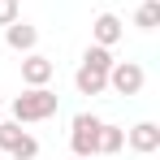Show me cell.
<instances>
[{
	"label": "cell",
	"mask_w": 160,
	"mask_h": 160,
	"mask_svg": "<svg viewBox=\"0 0 160 160\" xmlns=\"http://www.w3.org/2000/svg\"><path fill=\"white\" fill-rule=\"evenodd\" d=\"M91 35H95V43H100V48H112V43L126 35V26H121V18H117V13H100V18L91 22Z\"/></svg>",
	"instance_id": "9c48e42d"
},
{
	"label": "cell",
	"mask_w": 160,
	"mask_h": 160,
	"mask_svg": "<svg viewBox=\"0 0 160 160\" xmlns=\"http://www.w3.org/2000/svg\"><path fill=\"white\" fill-rule=\"evenodd\" d=\"M126 143H130L138 156H152V152L160 147V126H156V121H138V126L126 134Z\"/></svg>",
	"instance_id": "ba28073f"
},
{
	"label": "cell",
	"mask_w": 160,
	"mask_h": 160,
	"mask_svg": "<svg viewBox=\"0 0 160 160\" xmlns=\"http://www.w3.org/2000/svg\"><path fill=\"white\" fill-rule=\"evenodd\" d=\"M95 143H100V117L95 112H78L74 126H69V147L78 160H91L95 156Z\"/></svg>",
	"instance_id": "3957f363"
},
{
	"label": "cell",
	"mask_w": 160,
	"mask_h": 160,
	"mask_svg": "<svg viewBox=\"0 0 160 160\" xmlns=\"http://www.w3.org/2000/svg\"><path fill=\"white\" fill-rule=\"evenodd\" d=\"M0 117H4V104H0Z\"/></svg>",
	"instance_id": "4fadbf2b"
},
{
	"label": "cell",
	"mask_w": 160,
	"mask_h": 160,
	"mask_svg": "<svg viewBox=\"0 0 160 160\" xmlns=\"http://www.w3.org/2000/svg\"><path fill=\"white\" fill-rule=\"evenodd\" d=\"M108 69H112V52L100 48V43H91V48L82 52V65H78V74H74V87H78L82 95H100L108 87Z\"/></svg>",
	"instance_id": "6da1fadb"
},
{
	"label": "cell",
	"mask_w": 160,
	"mask_h": 160,
	"mask_svg": "<svg viewBox=\"0 0 160 160\" xmlns=\"http://www.w3.org/2000/svg\"><path fill=\"white\" fill-rule=\"evenodd\" d=\"M4 43H9L13 52H35L39 30L30 26V22H22V18H18V22H9V26H4Z\"/></svg>",
	"instance_id": "52a82bcc"
},
{
	"label": "cell",
	"mask_w": 160,
	"mask_h": 160,
	"mask_svg": "<svg viewBox=\"0 0 160 160\" xmlns=\"http://www.w3.org/2000/svg\"><path fill=\"white\" fill-rule=\"evenodd\" d=\"M9 108H13V121H18V126H30V121H48V117H56L61 95L48 91V87H30V91H22Z\"/></svg>",
	"instance_id": "7a4b0ae2"
},
{
	"label": "cell",
	"mask_w": 160,
	"mask_h": 160,
	"mask_svg": "<svg viewBox=\"0 0 160 160\" xmlns=\"http://www.w3.org/2000/svg\"><path fill=\"white\" fill-rule=\"evenodd\" d=\"M52 74H56V65L48 61V56L26 52V61H22V82H26V87H48Z\"/></svg>",
	"instance_id": "8992f818"
},
{
	"label": "cell",
	"mask_w": 160,
	"mask_h": 160,
	"mask_svg": "<svg viewBox=\"0 0 160 160\" xmlns=\"http://www.w3.org/2000/svg\"><path fill=\"white\" fill-rule=\"evenodd\" d=\"M121 147H126V130H121V126L100 121V143H95V156H117Z\"/></svg>",
	"instance_id": "30bf717a"
},
{
	"label": "cell",
	"mask_w": 160,
	"mask_h": 160,
	"mask_svg": "<svg viewBox=\"0 0 160 160\" xmlns=\"http://www.w3.org/2000/svg\"><path fill=\"white\" fill-rule=\"evenodd\" d=\"M74 160H78V156H74Z\"/></svg>",
	"instance_id": "5bb4252c"
},
{
	"label": "cell",
	"mask_w": 160,
	"mask_h": 160,
	"mask_svg": "<svg viewBox=\"0 0 160 160\" xmlns=\"http://www.w3.org/2000/svg\"><path fill=\"white\" fill-rule=\"evenodd\" d=\"M0 147H4L13 160H35L39 156V138L26 134L18 121H0Z\"/></svg>",
	"instance_id": "277c9868"
},
{
	"label": "cell",
	"mask_w": 160,
	"mask_h": 160,
	"mask_svg": "<svg viewBox=\"0 0 160 160\" xmlns=\"http://www.w3.org/2000/svg\"><path fill=\"white\" fill-rule=\"evenodd\" d=\"M143 82H147V74H143L138 61H112V69H108V87H112L117 95H138Z\"/></svg>",
	"instance_id": "5b68a950"
},
{
	"label": "cell",
	"mask_w": 160,
	"mask_h": 160,
	"mask_svg": "<svg viewBox=\"0 0 160 160\" xmlns=\"http://www.w3.org/2000/svg\"><path fill=\"white\" fill-rule=\"evenodd\" d=\"M18 22V0H0V26Z\"/></svg>",
	"instance_id": "7c38bea8"
},
{
	"label": "cell",
	"mask_w": 160,
	"mask_h": 160,
	"mask_svg": "<svg viewBox=\"0 0 160 160\" xmlns=\"http://www.w3.org/2000/svg\"><path fill=\"white\" fill-rule=\"evenodd\" d=\"M134 26H138V30H156L160 26V0H143V4H138Z\"/></svg>",
	"instance_id": "8fae6325"
}]
</instances>
